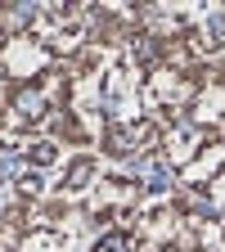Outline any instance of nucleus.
I'll return each instance as SVG.
<instances>
[{
  "instance_id": "f257e3e1",
  "label": "nucleus",
  "mask_w": 225,
  "mask_h": 252,
  "mask_svg": "<svg viewBox=\"0 0 225 252\" xmlns=\"http://www.w3.org/2000/svg\"><path fill=\"white\" fill-rule=\"evenodd\" d=\"M140 176H144L153 189H162V185L171 180V176H167V167H158V162H140Z\"/></svg>"
},
{
  "instance_id": "f03ea898",
  "label": "nucleus",
  "mask_w": 225,
  "mask_h": 252,
  "mask_svg": "<svg viewBox=\"0 0 225 252\" xmlns=\"http://www.w3.org/2000/svg\"><path fill=\"white\" fill-rule=\"evenodd\" d=\"M207 32H212V41H221V36H225V18H212Z\"/></svg>"
}]
</instances>
